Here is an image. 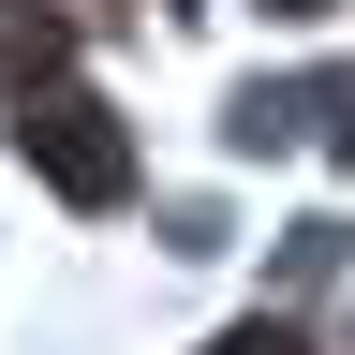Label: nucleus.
Masks as SVG:
<instances>
[{"instance_id":"3","label":"nucleus","mask_w":355,"mask_h":355,"mask_svg":"<svg viewBox=\"0 0 355 355\" xmlns=\"http://www.w3.org/2000/svg\"><path fill=\"white\" fill-rule=\"evenodd\" d=\"M326 119H340V148H355V74H340V89H326Z\"/></svg>"},{"instance_id":"4","label":"nucleus","mask_w":355,"mask_h":355,"mask_svg":"<svg viewBox=\"0 0 355 355\" xmlns=\"http://www.w3.org/2000/svg\"><path fill=\"white\" fill-rule=\"evenodd\" d=\"M266 15H340V0H266Z\"/></svg>"},{"instance_id":"2","label":"nucleus","mask_w":355,"mask_h":355,"mask_svg":"<svg viewBox=\"0 0 355 355\" xmlns=\"http://www.w3.org/2000/svg\"><path fill=\"white\" fill-rule=\"evenodd\" d=\"M207 355H311V340H296V326H282V311H252V326H222V340H207Z\"/></svg>"},{"instance_id":"1","label":"nucleus","mask_w":355,"mask_h":355,"mask_svg":"<svg viewBox=\"0 0 355 355\" xmlns=\"http://www.w3.org/2000/svg\"><path fill=\"white\" fill-rule=\"evenodd\" d=\"M15 148H30V178H44L60 207H119V193H133V133H119L104 89H74V74L15 89Z\"/></svg>"}]
</instances>
